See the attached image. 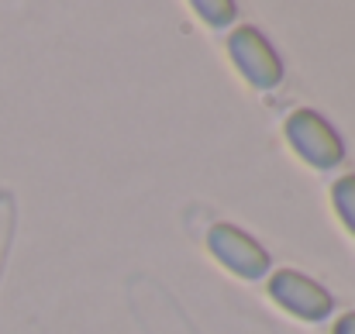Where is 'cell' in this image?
I'll return each mask as SVG.
<instances>
[{"label":"cell","mask_w":355,"mask_h":334,"mask_svg":"<svg viewBox=\"0 0 355 334\" xmlns=\"http://www.w3.org/2000/svg\"><path fill=\"white\" fill-rule=\"evenodd\" d=\"M207 248L228 272H235L241 279H266L272 265L269 252L235 224H214L207 231Z\"/></svg>","instance_id":"obj_3"},{"label":"cell","mask_w":355,"mask_h":334,"mask_svg":"<svg viewBox=\"0 0 355 334\" xmlns=\"http://www.w3.org/2000/svg\"><path fill=\"white\" fill-rule=\"evenodd\" d=\"M335 334H355V314H345V317L335 324Z\"/></svg>","instance_id":"obj_7"},{"label":"cell","mask_w":355,"mask_h":334,"mask_svg":"<svg viewBox=\"0 0 355 334\" xmlns=\"http://www.w3.org/2000/svg\"><path fill=\"white\" fill-rule=\"evenodd\" d=\"M193 10H197L211 28H225V24H232L238 17V7L232 0H197Z\"/></svg>","instance_id":"obj_6"},{"label":"cell","mask_w":355,"mask_h":334,"mask_svg":"<svg viewBox=\"0 0 355 334\" xmlns=\"http://www.w3.org/2000/svg\"><path fill=\"white\" fill-rule=\"evenodd\" d=\"M286 141L314 169H335L345 159L342 134L318 111H293L286 117Z\"/></svg>","instance_id":"obj_1"},{"label":"cell","mask_w":355,"mask_h":334,"mask_svg":"<svg viewBox=\"0 0 355 334\" xmlns=\"http://www.w3.org/2000/svg\"><path fill=\"white\" fill-rule=\"evenodd\" d=\"M269 297H272L283 310H290L293 317H300V321H324V317L331 314V307H335L331 293H328L321 283H314L311 276L293 272V269L272 272V279H269Z\"/></svg>","instance_id":"obj_4"},{"label":"cell","mask_w":355,"mask_h":334,"mask_svg":"<svg viewBox=\"0 0 355 334\" xmlns=\"http://www.w3.org/2000/svg\"><path fill=\"white\" fill-rule=\"evenodd\" d=\"M331 200H335V211H338L342 224L355 234V176H342V179L335 183Z\"/></svg>","instance_id":"obj_5"},{"label":"cell","mask_w":355,"mask_h":334,"mask_svg":"<svg viewBox=\"0 0 355 334\" xmlns=\"http://www.w3.org/2000/svg\"><path fill=\"white\" fill-rule=\"evenodd\" d=\"M228 55L238 66V73L255 90H272V87L283 83V59L259 28H252V24L235 28L228 35Z\"/></svg>","instance_id":"obj_2"}]
</instances>
